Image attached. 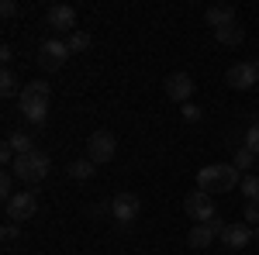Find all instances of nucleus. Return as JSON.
<instances>
[{"label": "nucleus", "mask_w": 259, "mask_h": 255, "mask_svg": "<svg viewBox=\"0 0 259 255\" xmlns=\"http://www.w3.org/2000/svg\"><path fill=\"white\" fill-rule=\"evenodd\" d=\"M256 90H259V86H256Z\"/></svg>", "instance_id": "c756f323"}, {"label": "nucleus", "mask_w": 259, "mask_h": 255, "mask_svg": "<svg viewBox=\"0 0 259 255\" xmlns=\"http://www.w3.org/2000/svg\"><path fill=\"white\" fill-rule=\"evenodd\" d=\"M207 24L211 28H225V24H235V7L232 4H214V7H207Z\"/></svg>", "instance_id": "2eb2a0df"}, {"label": "nucleus", "mask_w": 259, "mask_h": 255, "mask_svg": "<svg viewBox=\"0 0 259 255\" xmlns=\"http://www.w3.org/2000/svg\"><path fill=\"white\" fill-rule=\"evenodd\" d=\"M18 238V224H4V241H14Z\"/></svg>", "instance_id": "bb28decb"}, {"label": "nucleus", "mask_w": 259, "mask_h": 255, "mask_svg": "<svg viewBox=\"0 0 259 255\" xmlns=\"http://www.w3.org/2000/svg\"><path fill=\"white\" fill-rule=\"evenodd\" d=\"M0 93H4V97H18V76H14L11 69L0 73Z\"/></svg>", "instance_id": "a211bd4d"}, {"label": "nucleus", "mask_w": 259, "mask_h": 255, "mask_svg": "<svg viewBox=\"0 0 259 255\" xmlns=\"http://www.w3.org/2000/svg\"><path fill=\"white\" fill-rule=\"evenodd\" d=\"M183 211H187V217H194L197 224H207V221H214V200L207 193H200V190H194L183 200Z\"/></svg>", "instance_id": "423d86ee"}, {"label": "nucleus", "mask_w": 259, "mask_h": 255, "mask_svg": "<svg viewBox=\"0 0 259 255\" xmlns=\"http://www.w3.org/2000/svg\"><path fill=\"white\" fill-rule=\"evenodd\" d=\"M221 241H225L228 248H245V245L252 241V228H249L245 221H239V224H228V228L221 231Z\"/></svg>", "instance_id": "ddd939ff"}, {"label": "nucleus", "mask_w": 259, "mask_h": 255, "mask_svg": "<svg viewBox=\"0 0 259 255\" xmlns=\"http://www.w3.org/2000/svg\"><path fill=\"white\" fill-rule=\"evenodd\" d=\"M11 173L21 176L24 183H41V179L49 176V156L45 152H28V156H18L14 159V166H11Z\"/></svg>", "instance_id": "7ed1b4c3"}, {"label": "nucleus", "mask_w": 259, "mask_h": 255, "mask_svg": "<svg viewBox=\"0 0 259 255\" xmlns=\"http://www.w3.org/2000/svg\"><path fill=\"white\" fill-rule=\"evenodd\" d=\"M49 83L45 79H35V83H28V86H21V97H18V107L21 114L31 121V124H41V121L49 118Z\"/></svg>", "instance_id": "f03ea898"}, {"label": "nucleus", "mask_w": 259, "mask_h": 255, "mask_svg": "<svg viewBox=\"0 0 259 255\" xmlns=\"http://www.w3.org/2000/svg\"><path fill=\"white\" fill-rule=\"evenodd\" d=\"M66 45H69V52H73V56H76V52H87V48H90V35H87V31H73Z\"/></svg>", "instance_id": "aec40b11"}, {"label": "nucleus", "mask_w": 259, "mask_h": 255, "mask_svg": "<svg viewBox=\"0 0 259 255\" xmlns=\"http://www.w3.org/2000/svg\"><path fill=\"white\" fill-rule=\"evenodd\" d=\"M242 196L249 203H259V176H245L242 179Z\"/></svg>", "instance_id": "6ab92c4d"}, {"label": "nucleus", "mask_w": 259, "mask_h": 255, "mask_svg": "<svg viewBox=\"0 0 259 255\" xmlns=\"http://www.w3.org/2000/svg\"><path fill=\"white\" fill-rule=\"evenodd\" d=\"M214 38H218V45H225V48H235V45L245 41V28H242L239 21H235V24H225V28H214Z\"/></svg>", "instance_id": "4468645a"}, {"label": "nucleus", "mask_w": 259, "mask_h": 255, "mask_svg": "<svg viewBox=\"0 0 259 255\" xmlns=\"http://www.w3.org/2000/svg\"><path fill=\"white\" fill-rule=\"evenodd\" d=\"M35 211H38V196L31 190L14 193L7 200V221H28V217H35Z\"/></svg>", "instance_id": "6e6552de"}, {"label": "nucleus", "mask_w": 259, "mask_h": 255, "mask_svg": "<svg viewBox=\"0 0 259 255\" xmlns=\"http://www.w3.org/2000/svg\"><path fill=\"white\" fill-rule=\"evenodd\" d=\"M225 83L232 86V90H252V86H259V73L252 62H235L228 73H225Z\"/></svg>", "instance_id": "0eeeda50"}, {"label": "nucleus", "mask_w": 259, "mask_h": 255, "mask_svg": "<svg viewBox=\"0 0 259 255\" xmlns=\"http://www.w3.org/2000/svg\"><path fill=\"white\" fill-rule=\"evenodd\" d=\"M0 14H4V18L11 21L14 14H18V4H14V0H4V4H0Z\"/></svg>", "instance_id": "a878e982"}, {"label": "nucleus", "mask_w": 259, "mask_h": 255, "mask_svg": "<svg viewBox=\"0 0 259 255\" xmlns=\"http://www.w3.org/2000/svg\"><path fill=\"white\" fill-rule=\"evenodd\" d=\"M0 193L7 196V200L14 196V173H4V176H0Z\"/></svg>", "instance_id": "5701e85b"}, {"label": "nucleus", "mask_w": 259, "mask_h": 255, "mask_svg": "<svg viewBox=\"0 0 259 255\" xmlns=\"http://www.w3.org/2000/svg\"><path fill=\"white\" fill-rule=\"evenodd\" d=\"M114 152H118V138L111 135V131H94L90 141H87V159L94 166H107L114 159Z\"/></svg>", "instance_id": "20e7f679"}, {"label": "nucleus", "mask_w": 259, "mask_h": 255, "mask_svg": "<svg viewBox=\"0 0 259 255\" xmlns=\"http://www.w3.org/2000/svg\"><path fill=\"white\" fill-rule=\"evenodd\" d=\"M14 59V48L11 45H0V62H11Z\"/></svg>", "instance_id": "cd10ccee"}, {"label": "nucleus", "mask_w": 259, "mask_h": 255, "mask_svg": "<svg viewBox=\"0 0 259 255\" xmlns=\"http://www.w3.org/2000/svg\"><path fill=\"white\" fill-rule=\"evenodd\" d=\"M45 24L52 28V31H76V11L69 7V4H52L49 7V14H45Z\"/></svg>", "instance_id": "1a4fd4ad"}, {"label": "nucleus", "mask_w": 259, "mask_h": 255, "mask_svg": "<svg viewBox=\"0 0 259 255\" xmlns=\"http://www.w3.org/2000/svg\"><path fill=\"white\" fill-rule=\"evenodd\" d=\"M252 162H256V152H249V148L242 145L239 152H235V169H252Z\"/></svg>", "instance_id": "4be33fe9"}, {"label": "nucleus", "mask_w": 259, "mask_h": 255, "mask_svg": "<svg viewBox=\"0 0 259 255\" xmlns=\"http://www.w3.org/2000/svg\"><path fill=\"white\" fill-rule=\"evenodd\" d=\"M242 145H245L249 152H256V156H259V121L249 124V131H245V138H242Z\"/></svg>", "instance_id": "412c9836"}, {"label": "nucleus", "mask_w": 259, "mask_h": 255, "mask_svg": "<svg viewBox=\"0 0 259 255\" xmlns=\"http://www.w3.org/2000/svg\"><path fill=\"white\" fill-rule=\"evenodd\" d=\"M7 145L14 148V156H28V152H35V138L24 135V131H14V135H7Z\"/></svg>", "instance_id": "dca6fc26"}, {"label": "nucleus", "mask_w": 259, "mask_h": 255, "mask_svg": "<svg viewBox=\"0 0 259 255\" xmlns=\"http://www.w3.org/2000/svg\"><path fill=\"white\" fill-rule=\"evenodd\" d=\"M242 221H245L249 228H252V224H259V203H249V207H245V214H242Z\"/></svg>", "instance_id": "b1692460"}, {"label": "nucleus", "mask_w": 259, "mask_h": 255, "mask_svg": "<svg viewBox=\"0 0 259 255\" xmlns=\"http://www.w3.org/2000/svg\"><path fill=\"white\" fill-rule=\"evenodd\" d=\"M111 211H114V217H118L121 224H132V221L139 217V211H142V200L135 193H118L114 203H111Z\"/></svg>", "instance_id": "9b49d317"}, {"label": "nucleus", "mask_w": 259, "mask_h": 255, "mask_svg": "<svg viewBox=\"0 0 259 255\" xmlns=\"http://www.w3.org/2000/svg\"><path fill=\"white\" fill-rule=\"evenodd\" d=\"M200 114L204 111H200L197 104H183V121H200Z\"/></svg>", "instance_id": "393cba45"}, {"label": "nucleus", "mask_w": 259, "mask_h": 255, "mask_svg": "<svg viewBox=\"0 0 259 255\" xmlns=\"http://www.w3.org/2000/svg\"><path fill=\"white\" fill-rule=\"evenodd\" d=\"M73 179H90L94 173H97V166L90 162V159H76V162H69V169H66Z\"/></svg>", "instance_id": "f3484780"}, {"label": "nucleus", "mask_w": 259, "mask_h": 255, "mask_svg": "<svg viewBox=\"0 0 259 255\" xmlns=\"http://www.w3.org/2000/svg\"><path fill=\"white\" fill-rule=\"evenodd\" d=\"M69 56H73V52H69V45H66V41H59V38H49V41H45V45L38 48V66L52 73V69H62Z\"/></svg>", "instance_id": "39448f33"}, {"label": "nucleus", "mask_w": 259, "mask_h": 255, "mask_svg": "<svg viewBox=\"0 0 259 255\" xmlns=\"http://www.w3.org/2000/svg\"><path fill=\"white\" fill-rule=\"evenodd\" d=\"M190 93H194V79L187 76V73H173V76H166V97H169V100L190 104Z\"/></svg>", "instance_id": "f8f14e48"}, {"label": "nucleus", "mask_w": 259, "mask_h": 255, "mask_svg": "<svg viewBox=\"0 0 259 255\" xmlns=\"http://www.w3.org/2000/svg\"><path fill=\"white\" fill-rule=\"evenodd\" d=\"M221 231H225V224H221L218 217L207 221V224H194V228L187 231V245H190V248H207V245L214 241V235H221Z\"/></svg>", "instance_id": "9d476101"}, {"label": "nucleus", "mask_w": 259, "mask_h": 255, "mask_svg": "<svg viewBox=\"0 0 259 255\" xmlns=\"http://www.w3.org/2000/svg\"><path fill=\"white\" fill-rule=\"evenodd\" d=\"M239 186V169L235 162H214V166H204L197 173V190L200 193H228Z\"/></svg>", "instance_id": "f257e3e1"}, {"label": "nucleus", "mask_w": 259, "mask_h": 255, "mask_svg": "<svg viewBox=\"0 0 259 255\" xmlns=\"http://www.w3.org/2000/svg\"><path fill=\"white\" fill-rule=\"evenodd\" d=\"M252 66H256V73H259V59H256V62H252Z\"/></svg>", "instance_id": "c85d7f7f"}]
</instances>
